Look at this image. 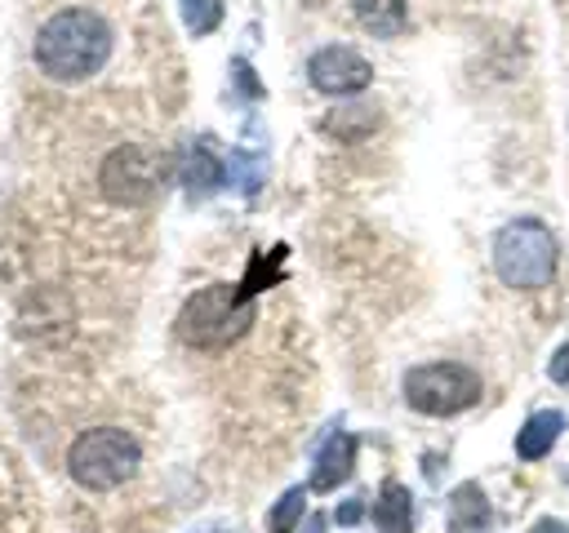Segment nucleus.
Wrapping results in <instances>:
<instances>
[{"instance_id":"f8f14e48","label":"nucleus","mask_w":569,"mask_h":533,"mask_svg":"<svg viewBox=\"0 0 569 533\" xmlns=\"http://www.w3.org/2000/svg\"><path fill=\"white\" fill-rule=\"evenodd\" d=\"M351 9L369 36L391 40L405 31V0H351Z\"/></svg>"},{"instance_id":"2eb2a0df","label":"nucleus","mask_w":569,"mask_h":533,"mask_svg":"<svg viewBox=\"0 0 569 533\" xmlns=\"http://www.w3.org/2000/svg\"><path fill=\"white\" fill-rule=\"evenodd\" d=\"M182 178H187L191 191H209V187L218 182V164H213V155L200 151V147H191V151H187V164H182Z\"/></svg>"},{"instance_id":"ddd939ff","label":"nucleus","mask_w":569,"mask_h":533,"mask_svg":"<svg viewBox=\"0 0 569 533\" xmlns=\"http://www.w3.org/2000/svg\"><path fill=\"white\" fill-rule=\"evenodd\" d=\"M302 511H307V489H289V493L271 506L267 529H271V533H293V529H298V520H302Z\"/></svg>"},{"instance_id":"f257e3e1","label":"nucleus","mask_w":569,"mask_h":533,"mask_svg":"<svg viewBox=\"0 0 569 533\" xmlns=\"http://www.w3.org/2000/svg\"><path fill=\"white\" fill-rule=\"evenodd\" d=\"M111 58V27L93 9H58L36 31V67L49 80L76 84L102 71Z\"/></svg>"},{"instance_id":"f03ea898","label":"nucleus","mask_w":569,"mask_h":533,"mask_svg":"<svg viewBox=\"0 0 569 533\" xmlns=\"http://www.w3.org/2000/svg\"><path fill=\"white\" fill-rule=\"evenodd\" d=\"M560 266V244L556 231L538 218H511L493 235V271L511 289H542L556 280Z\"/></svg>"},{"instance_id":"dca6fc26","label":"nucleus","mask_w":569,"mask_h":533,"mask_svg":"<svg viewBox=\"0 0 569 533\" xmlns=\"http://www.w3.org/2000/svg\"><path fill=\"white\" fill-rule=\"evenodd\" d=\"M547 378L560 382V386H569V342L556 346V355H551V364H547Z\"/></svg>"},{"instance_id":"39448f33","label":"nucleus","mask_w":569,"mask_h":533,"mask_svg":"<svg viewBox=\"0 0 569 533\" xmlns=\"http://www.w3.org/2000/svg\"><path fill=\"white\" fill-rule=\"evenodd\" d=\"M405 400L418 413L449 418V413H462L480 400V378L467 364H453V360L418 364V369L405 373Z\"/></svg>"},{"instance_id":"a211bd4d","label":"nucleus","mask_w":569,"mask_h":533,"mask_svg":"<svg viewBox=\"0 0 569 533\" xmlns=\"http://www.w3.org/2000/svg\"><path fill=\"white\" fill-rule=\"evenodd\" d=\"M533 533H569V524H560V520H538Z\"/></svg>"},{"instance_id":"1a4fd4ad","label":"nucleus","mask_w":569,"mask_h":533,"mask_svg":"<svg viewBox=\"0 0 569 533\" xmlns=\"http://www.w3.org/2000/svg\"><path fill=\"white\" fill-rule=\"evenodd\" d=\"M560 431H565V413L538 409V413H529V422L516 431V453H520L525 462H538V457H547V453L556 449Z\"/></svg>"},{"instance_id":"20e7f679","label":"nucleus","mask_w":569,"mask_h":533,"mask_svg":"<svg viewBox=\"0 0 569 533\" xmlns=\"http://www.w3.org/2000/svg\"><path fill=\"white\" fill-rule=\"evenodd\" d=\"M138 462H142V449L120 426H89L67 449V475L93 493H107V489H120L124 480H133Z\"/></svg>"},{"instance_id":"4468645a","label":"nucleus","mask_w":569,"mask_h":533,"mask_svg":"<svg viewBox=\"0 0 569 533\" xmlns=\"http://www.w3.org/2000/svg\"><path fill=\"white\" fill-rule=\"evenodd\" d=\"M182 22L191 36H209L222 22V0H182Z\"/></svg>"},{"instance_id":"0eeeda50","label":"nucleus","mask_w":569,"mask_h":533,"mask_svg":"<svg viewBox=\"0 0 569 533\" xmlns=\"http://www.w3.org/2000/svg\"><path fill=\"white\" fill-rule=\"evenodd\" d=\"M307 80L320 89V93H333V98H347V93H360L369 80H373V67L365 53L347 49V44H329V49H316L307 58Z\"/></svg>"},{"instance_id":"423d86ee","label":"nucleus","mask_w":569,"mask_h":533,"mask_svg":"<svg viewBox=\"0 0 569 533\" xmlns=\"http://www.w3.org/2000/svg\"><path fill=\"white\" fill-rule=\"evenodd\" d=\"M98 182H102V195L116 204H147V200H156V191L164 182V160L151 147L124 142L102 160Z\"/></svg>"},{"instance_id":"9d476101","label":"nucleus","mask_w":569,"mask_h":533,"mask_svg":"<svg viewBox=\"0 0 569 533\" xmlns=\"http://www.w3.org/2000/svg\"><path fill=\"white\" fill-rule=\"evenodd\" d=\"M449 529L453 533H489V502L480 484H458L449 497Z\"/></svg>"},{"instance_id":"7ed1b4c3","label":"nucleus","mask_w":569,"mask_h":533,"mask_svg":"<svg viewBox=\"0 0 569 533\" xmlns=\"http://www.w3.org/2000/svg\"><path fill=\"white\" fill-rule=\"evenodd\" d=\"M253 324V302L240 293V284H209L191 293L178 311V338L196 351H222L236 338H244Z\"/></svg>"},{"instance_id":"9b49d317","label":"nucleus","mask_w":569,"mask_h":533,"mask_svg":"<svg viewBox=\"0 0 569 533\" xmlns=\"http://www.w3.org/2000/svg\"><path fill=\"white\" fill-rule=\"evenodd\" d=\"M373 524H378V533H413V497L405 484H396V480L382 484L378 506H373Z\"/></svg>"},{"instance_id":"f3484780","label":"nucleus","mask_w":569,"mask_h":533,"mask_svg":"<svg viewBox=\"0 0 569 533\" xmlns=\"http://www.w3.org/2000/svg\"><path fill=\"white\" fill-rule=\"evenodd\" d=\"M360 515H365V506H360V502H342V506H338V520H342V524H356Z\"/></svg>"},{"instance_id":"6e6552de","label":"nucleus","mask_w":569,"mask_h":533,"mask_svg":"<svg viewBox=\"0 0 569 533\" xmlns=\"http://www.w3.org/2000/svg\"><path fill=\"white\" fill-rule=\"evenodd\" d=\"M351 466H356V440H351L347 431H333V435L320 444V453H316L311 489H320V493L338 489V484L351 475Z\"/></svg>"}]
</instances>
